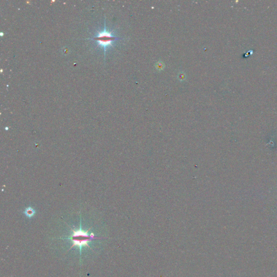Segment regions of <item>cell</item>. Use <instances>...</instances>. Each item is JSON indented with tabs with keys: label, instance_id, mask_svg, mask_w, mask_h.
I'll return each instance as SVG.
<instances>
[{
	"label": "cell",
	"instance_id": "cell-1",
	"mask_svg": "<svg viewBox=\"0 0 277 277\" xmlns=\"http://www.w3.org/2000/svg\"><path fill=\"white\" fill-rule=\"evenodd\" d=\"M72 230L73 233L68 238V239L71 240L73 243V245L70 249H71L74 246H78L80 248L81 255L82 248L83 246H87L90 249L88 245V243L92 241L93 240L99 239V238H97L93 233H92L89 235L88 233L89 230H88L87 231L82 230L81 228V226H80V230H74L72 229Z\"/></svg>",
	"mask_w": 277,
	"mask_h": 277
},
{
	"label": "cell",
	"instance_id": "cell-2",
	"mask_svg": "<svg viewBox=\"0 0 277 277\" xmlns=\"http://www.w3.org/2000/svg\"><path fill=\"white\" fill-rule=\"evenodd\" d=\"M94 39L97 40L98 41L99 44L104 47L105 49L106 47L111 46L113 42L118 39V38L113 35L111 32L106 31V30H105L104 31L99 33L97 37L94 38Z\"/></svg>",
	"mask_w": 277,
	"mask_h": 277
},
{
	"label": "cell",
	"instance_id": "cell-3",
	"mask_svg": "<svg viewBox=\"0 0 277 277\" xmlns=\"http://www.w3.org/2000/svg\"><path fill=\"white\" fill-rule=\"evenodd\" d=\"M23 213L28 218H31L35 214L36 212L34 209H33L31 207H28L27 209H25Z\"/></svg>",
	"mask_w": 277,
	"mask_h": 277
}]
</instances>
